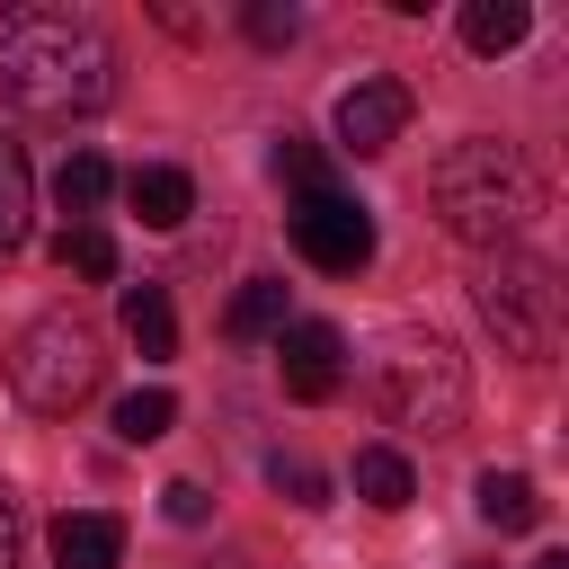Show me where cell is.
<instances>
[{"label":"cell","instance_id":"25","mask_svg":"<svg viewBox=\"0 0 569 569\" xmlns=\"http://www.w3.org/2000/svg\"><path fill=\"white\" fill-rule=\"evenodd\" d=\"M533 569H569V560H560V551H542V560H533Z\"/></svg>","mask_w":569,"mask_h":569},{"label":"cell","instance_id":"19","mask_svg":"<svg viewBox=\"0 0 569 569\" xmlns=\"http://www.w3.org/2000/svg\"><path fill=\"white\" fill-rule=\"evenodd\" d=\"M53 258H62L71 276H89V284H107V276H116V240H107L98 222H71V231L53 240Z\"/></svg>","mask_w":569,"mask_h":569},{"label":"cell","instance_id":"7","mask_svg":"<svg viewBox=\"0 0 569 569\" xmlns=\"http://www.w3.org/2000/svg\"><path fill=\"white\" fill-rule=\"evenodd\" d=\"M276 365H284V391L293 400H338L347 382V338L329 320H284L276 329Z\"/></svg>","mask_w":569,"mask_h":569},{"label":"cell","instance_id":"23","mask_svg":"<svg viewBox=\"0 0 569 569\" xmlns=\"http://www.w3.org/2000/svg\"><path fill=\"white\" fill-rule=\"evenodd\" d=\"M160 507H169V525H204V516H213V498H204L196 480H169V489H160Z\"/></svg>","mask_w":569,"mask_h":569},{"label":"cell","instance_id":"6","mask_svg":"<svg viewBox=\"0 0 569 569\" xmlns=\"http://www.w3.org/2000/svg\"><path fill=\"white\" fill-rule=\"evenodd\" d=\"M293 249L320 267V276H356V267H373V213L356 204V196H338V187H320V196H293Z\"/></svg>","mask_w":569,"mask_h":569},{"label":"cell","instance_id":"13","mask_svg":"<svg viewBox=\"0 0 569 569\" xmlns=\"http://www.w3.org/2000/svg\"><path fill=\"white\" fill-rule=\"evenodd\" d=\"M525 36H533V9L525 0H471L462 9V44L471 53H516Z\"/></svg>","mask_w":569,"mask_h":569},{"label":"cell","instance_id":"10","mask_svg":"<svg viewBox=\"0 0 569 569\" xmlns=\"http://www.w3.org/2000/svg\"><path fill=\"white\" fill-rule=\"evenodd\" d=\"M124 196H133V213H142L151 231H178V222H187V204H196V187H187V169H169V160H151V169H133V178H124Z\"/></svg>","mask_w":569,"mask_h":569},{"label":"cell","instance_id":"14","mask_svg":"<svg viewBox=\"0 0 569 569\" xmlns=\"http://www.w3.org/2000/svg\"><path fill=\"white\" fill-rule=\"evenodd\" d=\"M124 338L142 347V365L178 356V311H169V293H160V284H133V293H124Z\"/></svg>","mask_w":569,"mask_h":569},{"label":"cell","instance_id":"18","mask_svg":"<svg viewBox=\"0 0 569 569\" xmlns=\"http://www.w3.org/2000/svg\"><path fill=\"white\" fill-rule=\"evenodd\" d=\"M169 427H178V400H169L160 382H151V391H124V400H116V436H124V445H160Z\"/></svg>","mask_w":569,"mask_h":569},{"label":"cell","instance_id":"4","mask_svg":"<svg viewBox=\"0 0 569 569\" xmlns=\"http://www.w3.org/2000/svg\"><path fill=\"white\" fill-rule=\"evenodd\" d=\"M373 400L391 427H427V436H453L462 409H471V382H462V356L445 338H391L373 356Z\"/></svg>","mask_w":569,"mask_h":569},{"label":"cell","instance_id":"16","mask_svg":"<svg viewBox=\"0 0 569 569\" xmlns=\"http://www.w3.org/2000/svg\"><path fill=\"white\" fill-rule=\"evenodd\" d=\"M27 213H36V178H27V151L0 142V258L27 240Z\"/></svg>","mask_w":569,"mask_h":569},{"label":"cell","instance_id":"5","mask_svg":"<svg viewBox=\"0 0 569 569\" xmlns=\"http://www.w3.org/2000/svg\"><path fill=\"white\" fill-rule=\"evenodd\" d=\"M471 302H480V320L498 329V347H507V356L542 365V356L560 347V284H551V267H542V258H525V249H498V258L480 267Z\"/></svg>","mask_w":569,"mask_h":569},{"label":"cell","instance_id":"12","mask_svg":"<svg viewBox=\"0 0 569 569\" xmlns=\"http://www.w3.org/2000/svg\"><path fill=\"white\" fill-rule=\"evenodd\" d=\"M284 329V284L276 276H249L240 293H231V311H222V338L231 347H258V338H276Z\"/></svg>","mask_w":569,"mask_h":569},{"label":"cell","instance_id":"17","mask_svg":"<svg viewBox=\"0 0 569 569\" xmlns=\"http://www.w3.org/2000/svg\"><path fill=\"white\" fill-rule=\"evenodd\" d=\"M107 187H116V169H107L98 151H71V160L53 169V204H62V213H98Z\"/></svg>","mask_w":569,"mask_h":569},{"label":"cell","instance_id":"3","mask_svg":"<svg viewBox=\"0 0 569 569\" xmlns=\"http://www.w3.org/2000/svg\"><path fill=\"white\" fill-rule=\"evenodd\" d=\"M9 382H18V400H27L36 418H71V409L107 382L98 329H89V320H71V311L27 320V329H18V347H9Z\"/></svg>","mask_w":569,"mask_h":569},{"label":"cell","instance_id":"20","mask_svg":"<svg viewBox=\"0 0 569 569\" xmlns=\"http://www.w3.org/2000/svg\"><path fill=\"white\" fill-rule=\"evenodd\" d=\"M276 178H284L293 196H320V187H329V160H320L311 142H293V133H284V142H276Z\"/></svg>","mask_w":569,"mask_h":569},{"label":"cell","instance_id":"2","mask_svg":"<svg viewBox=\"0 0 569 569\" xmlns=\"http://www.w3.org/2000/svg\"><path fill=\"white\" fill-rule=\"evenodd\" d=\"M427 204H436V222H445L453 240H471V249H507V240L542 213V178H533V160H525L516 142L471 133V142H453V151L436 160Z\"/></svg>","mask_w":569,"mask_h":569},{"label":"cell","instance_id":"9","mask_svg":"<svg viewBox=\"0 0 569 569\" xmlns=\"http://www.w3.org/2000/svg\"><path fill=\"white\" fill-rule=\"evenodd\" d=\"M53 569H116L124 560V525L116 516H98V507H71V516H53Z\"/></svg>","mask_w":569,"mask_h":569},{"label":"cell","instance_id":"11","mask_svg":"<svg viewBox=\"0 0 569 569\" xmlns=\"http://www.w3.org/2000/svg\"><path fill=\"white\" fill-rule=\"evenodd\" d=\"M471 507H480V516H489L498 533H533V525H542V489H533L525 471H480Z\"/></svg>","mask_w":569,"mask_h":569},{"label":"cell","instance_id":"21","mask_svg":"<svg viewBox=\"0 0 569 569\" xmlns=\"http://www.w3.org/2000/svg\"><path fill=\"white\" fill-rule=\"evenodd\" d=\"M267 480H276V489H293V507H329V480H320L311 462H284V453H276V462H267Z\"/></svg>","mask_w":569,"mask_h":569},{"label":"cell","instance_id":"1","mask_svg":"<svg viewBox=\"0 0 569 569\" xmlns=\"http://www.w3.org/2000/svg\"><path fill=\"white\" fill-rule=\"evenodd\" d=\"M0 98L27 116H98L116 98V44L80 9H9L0 18Z\"/></svg>","mask_w":569,"mask_h":569},{"label":"cell","instance_id":"22","mask_svg":"<svg viewBox=\"0 0 569 569\" xmlns=\"http://www.w3.org/2000/svg\"><path fill=\"white\" fill-rule=\"evenodd\" d=\"M249 36H258V44H293V36H302V18H293V9H276V0H258V9H249Z\"/></svg>","mask_w":569,"mask_h":569},{"label":"cell","instance_id":"8","mask_svg":"<svg viewBox=\"0 0 569 569\" xmlns=\"http://www.w3.org/2000/svg\"><path fill=\"white\" fill-rule=\"evenodd\" d=\"M400 124H409V89L400 80H356V89H338V151H356V160H373V151H391L400 142Z\"/></svg>","mask_w":569,"mask_h":569},{"label":"cell","instance_id":"15","mask_svg":"<svg viewBox=\"0 0 569 569\" xmlns=\"http://www.w3.org/2000/svg\"><path fill=\"white\" fill-rule=\"evenodd\" d=\"M356 498H365V507H382V516H400V507L418 498V480H409V453H391V445H365V453H356Z\"/></svg>","mask_w":569,"mask_h":569},{"label":"cell","instance_id":"24","mask_svg":"<svg viewBox=\"0 0 569 569\" xmlns=\"http://www.w3.org/2000/svg\"><path fill=\"white\" fill-rule=\"evenodd\" d=\"M0 569H18V516H9V498H0Z\"/></svg>","mask_w":569,"mask_h":569}]
</instances>
